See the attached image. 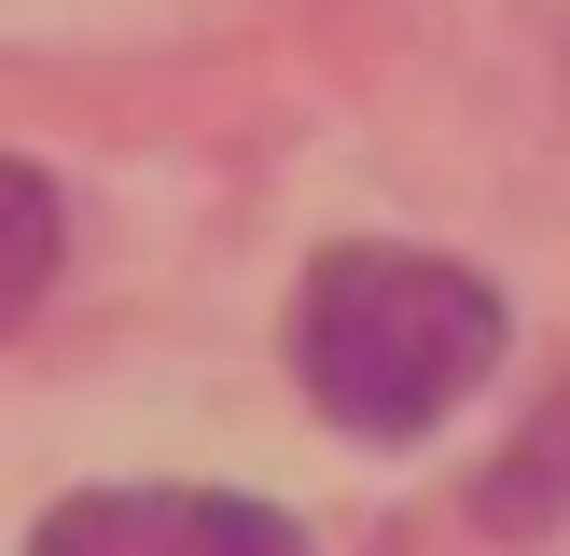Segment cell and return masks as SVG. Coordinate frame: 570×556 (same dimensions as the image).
I'll use <instances>...</instances> for the list:
<instances>
[{
    "mask_svg": "<svg viewBox=\"0 0 570 556\" xmlns=\"http://www.w3.org/2000/svg\"><path fill=\"white\" fill-rule=\"evenodd\" d=\"M42 278H56V181L0 153V334L28 320V292H42Z\"/></svg>",
    "mask_w": 570,
    "mask_h": 556,
    "instance_id": "3957f363",
    "label": "cell"
},
{
    "mask_svg": "<svg viewBox=\"0 0 570 556\" xmlns=\"http://www.w3.org/2000/svg\"><path fill=\"white\" fill-rule=\"evenodd\" d=\"M28 556H306L293 515L237 487H83L28 528Z\"/></svg>",
    "mask_w": 570,
    "mask_h": 556,
    "instance_id": "7a4b0ae2",
    "label": "cell"
},
{
    "mask_svg": "<svg viewBox=\"0 0 570 556\" xmlns=\"http://www.w3.org/2000/svg\"><path fill=\"white\" fill-rule=\"evenodd\" d=\"M501 361V292L445 250H390V237H348L306 265V306H293V376L334 431L362 445H417L445 404H473Z\"/></svg>",
    "mask_w": 570,
    "mask_h": 556,
    "instance_id": "6da1fadb",
    "label": "cell"
}]
</instances>
